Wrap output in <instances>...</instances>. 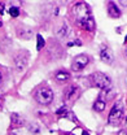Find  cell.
Returning <instances> with one entry per match:
<instances>
[{
	"instance_id": "obj_21",
	"label": "cell",
	"mask_w": 127,
	"mask_h": 135,
	"mask_svg": "<svg viewBox=\"0 0 127 135\" xmlns=\"http://www.w3.org/2000/svg\"><path fill=\"white\" fill-rule=\"evenodd\" d=\"M82 135H90V134H88L87 131H83V133H82Z\"/></svg>"
},
{
	"instance_id": "obj_22",
	"label": "cell",
	"mask_w": 127,
	"mask_h": 135,
	"mask_svg": "<svg viewBox=\"0 0 127 135\" xmlns=\"http://www.w3.org/2000/svg\"><path fill=\"white\" fill-rule=\"evenodd\" d=\"M1 26H3V22H1V20H0V27H1Z\"/></svg>"
},
{
	"instance_id": "obj_11",
	"label": "cell",
	"mask_w": 127,
	"mask_h": 135,
	"mask_svg": "<svg viewBox=\"0 0 127 135\" xmlns=\"http://www.w3.org/2000/svg\"><path fill=\"white\" fill-rule=\"evenodd\" d=\"M11 118H12L11 121H12V126H13V127H21V126H23V125H25L23 118L21 117L19 114H17V113H12Z\"/></svg>"
},
{
	"instance_id": "obj_9",
	"label": "cell",
	"mask_w": 127,
	"mask_h": 135,
	"mask_svg": "<svg viewBox=\"0 0 127 135\" xmlns=\"http://www.w3.org/2000/svg\"><path fill=\"white\" fill-rule=\"evenodd\" d=\"M108 15H109L111 18H119V17H121V11H119V8L115 5V3H113V1H109V3H108Z\"/></svg>"
},
{
	"instance_id": "obj_20",
	"label": "cell",
	"mask_w": 127,
	"mask_h": 135,
	"mask_svg": "<svg viewBox=\"0 0 127 135\" xmlns=\"http://www.w3.org/2000/svg\"><path fill=\"white\" fill-rule=\"evenodd\" d=\"M3 11H4V5L0 4V13H3Z\"/></svg>"
},
{
	"instance_id": "obj_8",
	"label": "cell",
	"mask_w": 127,
	"mask_h": 135,
	"mask_svg": "<svg viewBox=\"0 0 127 135\" xmlns=\"http://www.w3.org/2000/svg\"><path fill=\"white\" fill-rule=\"evenodd\" d=\"M100 59L105 62V64H111L113 60H114V56H113V52L108 46H102L100 48Z\"/></svg>"
},
{
	"instance_id": "obj_23",
	"label": "cell",
	"mask_w": 127,
	"mask_h": 135,
	"mask_svg": "<svg viewBox=\"0 0 127 135\" xmlns=\"http://www.w3.org/2000/svg\"><path fill=\"white\" fill-rule=\"evenodd\" d=\"M0 82H1V74H0Z\"/></svg>"
},
{
	"instance_id": "obj_14",
	"label": "cell",
	"mask_w": 127,
	"mask_h": 135,
	"mask_svg": "<svg viewBox=\"0 0 127 135\" xmlns=\"http://www.w3.org/2000/svg\"><path fill=\"white\" fill-rule=\"evenodd\" d=\"M67 31H69V27H67L66 25H62V26L56 31V35H57L58 38H65V36L67 35Z\"/></svg>"
},
{
	"instance_id": "obj_1",
	"label": "cell",
	"mask_w": 127,
	"mask_h": 135,
	"mask_svg": "<svg viewBox=\"0 0 127 135\" xmlns=\"http://www.w3.org/2000/svg\"><path fill=\"white\" fill-rule=\"evenodd\" d=\"M71 15L74 17L75 22L86 31H94L95 30V20L92 17L90 7L84 1H77L71 8Z\"/></svg>"
},
{
	"instance_id": "obj_17",
	"label": "cell",
	"mask_w": 127,
	"mask_h": 135,
	"mask_svg": "<svg viewBox=\"0 0 127 135\" xmlns=\"http://www.w3.org/2000/svg\"><path fill=\"white\" fill-rule=\"evenodd\" d=\"M9 15L13 17V18H16V17L19 16V9H18V8H16V7L9 8Z\"/></svg>"
},
{
	"instance_id": "obj_26",
	"label": "cell",
	"mask_w": 127,
	"mask_h": 135,
	"mask_svg": "<svg viewBox=\"0 0 127 135\" xmlns=\"http://www.w3.org/2000/svg\"><path fill=\"white\" fill-rule=\"evenodd\" d=\"M126 42H127V36H126Z\"/></svg>"
},
{
	"instance_id": "obj_24",
	"label": "cell",
	"mask_w": 127,
	"mask_h": 135,
	"mask_svg": "<svg viewBox=\"0 0 127 135\" xmlns=\"http://www.w3.org/2000/svg\"><path fill=\"white\" fill-rule=\"evenodd\" d=\"M126 56H127V48H126Z\"/></svg>"
},
{
	"instance_id": "obj_2",
	"label": "cell",
	"mask_w": 127,
	"mask_h": 135,
	"mask_svg": "<svg viewBox=\"0 0 127 135\" xmlns=\"http://www.w3.org/2000/svg\"><path fill=\"white\" fill-rule=\"evenodd\" d=\"M123 104L121 101H117L113 108H111L110 113H109V117H108V123L111 126H118L121 122H122V118H123Z\"/></svg>"
},
{
	"instance_id": "obj_16",
	"label": "cell",
	"mask_w": 127,
	"mask_h": 135,
	"mask_svg": "<svg viewBox=\"0 0 127 135\" xmlns=\"http://www.w3.org/2000/svg\"><path fill=\"white\" fill-rule=\"evenodd\" d=\"M57 116H61V117H66L67 114H69V110H67V108L66 107H61V108H58L57 109Z\"/></svg>"
},
{
	"instance_id": "obj_7",
	"label": "cell",
	"mask_w": 127,
	"mask_h": 135,
	"mask_svg": "<svg viewBox=\"0 0 127 135\" xmlns=\"http://www.w3.org/2000/svg\"><path fill=\"white\" fill-rule=\"evenodd\" d=\"M79 96H80V88L78 86H75V84L67 87L66 91H65V99H66V101H75Z\"/></svg>"
},
{
	"instance_id": "obj_27",
	"label": "cell",
	"mask_w": 127,
	"mask_h": 135,
	"mask_svg": "<svg viewBox=\"0 0 127 135\" xmlns=\"http://www.w3.org/2000/svg\"><path fill=\"white\" fill-rule=\"evenodd\" d=\"M0 101H1V100H0Z\"/></svg>"
},
{
	"instance_id": "obj_4",
	"label": "cell",
	"mask_w": 127,
	"mask_h": 135,
	"mask_svg": "<svg viewBox=\"0 0 127 135\" xmlns=\"http://www.w3.org/2000/svg\"><path fill=\"white\" fill-rule=\"evenodd\" d=\"M35 100L42 105H48L53 101V91L49 87H42L35 92Z\"/></svg>"
},
{
	"instance_id": "obj_6",
	"label": "cell",
	"mask_w": 127,
	"mask_h": 135,
	"mask_svg": "<svg viewBox=\"0 0 127 135\" xmlns=\"http://www.w3.org/2000/svg\"><path fill=\"white\" fill-rule=\"evenodd\" d=\"M88 62H90V59H88L87 55H78L71 61V70L73 71H80L87 66Z\"/></svg>"
},
{
	"instance_id": "obj_10",
	"label": "cell",
	"mask_w": 127,
	"mask_h": 135,
	"mask_svg": "<svg viewBox=\"0 0 127 135\" xmlns=\"http://www.w3.org/2000/svg\"><path fill=\"white\" fill-rule=\"evenodd\" d=\"M55 78H56V81H57V82H60V83H65V82H67V81L70 79V73H67V71H65V70H60V71H57V73H56Z\"/></svg>"
},
{
	"instance_id": "obj_5",
	"label": "cell",
	"mask_w": 127,
	"mask_h": 135,
	"mask_svg": "<svg viewBox=\"0 0 127 135\" xmlns=\"http://www.w3.org/2000/svg\"><path fill=\"white\" fill-rule=\"evenodd\" d=\"M27 61H29V53L22 51L14 57V69L17 73H23L27 68Z\"/></svg>"
},
{
	"instance_id": "obj_3",
	"label": "cell",
	"mask_w": 127,
	"mask_h": 135,
	"mask_svg": "<svg viewBox=\"0 0 127 135\" xmlns=\"http://www.w3.org/2000/svg\"><path fill=\"white\" fill-rule=\"evenodd\" d=\"M91 81H92L94 86H96L97 88H101V90H109L111 87L110 78H109L106 74L100 73V71H96V73L92 74Z\"/></svg>"
},
{
	"instance_id": "obj_15",
	"label": "cell",
	"mask_w": 127,
	"mask_h": 135,
	"mask_svg": "<svg viewBox=\"0 0 127 135\" xmlns=\"http://www.w3.org/2000/svg\"><path fill=\"white\" fill-rule=\"evenodd\" d=\"M29 130H30V133H32V134H39L40 133V126L38 123H31L29 126Z\"/></svg>"
},
{
	"instance_id": "obj_19",
	"label": "cell",
	"mask_w": 127,
	"mask_h": 135,
	"mask_svg": "<svg viewBox=\"0 0 127 135\" xmlns=\"http://www.w3.org/2000/svg\"><path fill=\"white\" fill-rule=\"evenodd\" d=\"M119 1H121V4H122V5L127 7V0H119Z\"/></svg>"
},
{
	"instance_id": "obj_25",
	"label": "cell",
	"mask_w": 127,
	"mask_h": 135,
	"mask_svg": "<svg viewBox=\"0 0 127 135\" xmlns=\"http://www.w3.org/2000/svg\"><path fill=\"white\" fill-rule=\"evenodd\" d=\"M9 135H16V134H9Z\"/></svg>"
},
{
	"instance_id": "obj_13",
	"label": "cell",
	"mask_w": 127,
	"mask_h": 135,
	"mask_svg": "<svg viewBox=\"0 0 127 135\" xmlns=\"http://www.w3.org/2000/svg\"><path fill=\"white\" fill-rule=\"evenodd\" d=\"M44 46H46V42H44V38L40 35V34H38L36 35V50L40 51L44 48Z\"/></svg>"
},
{
	"instance_id": "obj_18",
	"label": "cell",
	"mask_w": 127,
	"mask_h": 135,
	"mask_svg": "<svg viewBox=\"0 0 127 135\" xmlns=\"http://www.w3.org/2000/svg\"><path fill=\"white\" fill-rule=\"evenodd\" d=\"M117 135H127V130H126V129H123V130H121V131H119Z\"/></svg>"
},
{
	"instance_id": "obj_12",
	"label": "cell",
	"mask_w": 127,
	"mask_h": 135,
	"mask_svg": "<svg viewBox=\"0 0 127 135\" xmlns=\"http://www.w3.org/2000/svg\"><path fill=\"white\" fill-rule=\"evenodd\" d=\"M105 105H106V100H104L102 98L99 96V99L94 103V109L96 112H102L105 109Z\"/></svg>"
}]
</instances>
